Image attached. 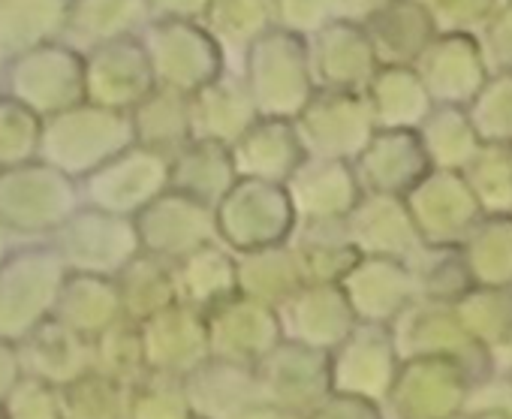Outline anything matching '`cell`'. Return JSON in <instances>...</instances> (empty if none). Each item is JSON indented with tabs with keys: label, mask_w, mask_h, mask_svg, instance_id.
<instances>
[{
	"label": "cell",
	"mask_w": 512,
	"mask_h": 419,
	"mask_svg": "<svg viewBox=\"0 0 512 419\" xmlns=\"http://www.w3.org/2000/svg\"><path fill=\"white\" fill-rule=\"evenodd\" d=\"M241 82L263 118L293 121L317 91L308 61V40L269 28L241 52Z\"/></svg>",
	"instance_id": "1"
},
{
	"label": "cell",
	"mask_w": 512,
	"mask_h": 419,
	"mask_svg": "<svg viewBox=\"0 0 512 419\" xmlns=\"http://www.w3.org/2000/svg\"><path fill=\"white\" fill-rule=\"evenodd\" d=\"M130 145L133 127L127 112L103 109L82 100L73 109L43 118L40 160L82 181Z\"/></svg>",
	"instance_id": "2"
},
{
	"label": "cell",
	"mask_w": 512,
	"mask_h": 419,
	"mask_svg": "<svg viewBox=\"0 0 512 419\" xmlns=\"http://www.w3.org/2000/svg\"><path fill=\"white\" fill-rule=\"evenodd\" d=\"M79 205V181L40 157L0 169V224L7 233L52 236Z\"/></svg>",
	"instance_id": "3"
},
{
	"label": "cell",
	"mask_w": 512,
	"mask_h": 419,
	"mask_svg": "<svg viewBox=\"0 0 512 419\" xmlns=\"http://www.w3.org/2000/svg\"><path fill=\"white\" fill-rule=\"evenodd\" d=\"M217 242L235 254L284 245L296 230V212L284 184L235 178L214 205Z\"/></svg>",
	"instance_id": "4"
},
{
	"label": "cell",
	"mask_w": 512,
	"mask_h": 419,
	"mask_svg": "<svg viewBox=\"0 0 512 419\" xmlns=\"http://www.w3.org/2000/svg\"><path fill=\"white\" fill-rule=\"evenodd\" d=\"M154 85L193 94L226 73V52L193 19H151L139 34Z\"/></svg>",
	"instance_id": "5"
},
{
	"label": "cell",
	"mask_w": 512,
	"mask_h": 419,
	"mask_svg": "<svg viewBox=\"0 0 512 419\" xmlns=\"http://www.w3.org/2000/svg\"><path fill=\"white\" fill-rule=\"evenodd\" d=\"M67 266L52 245L19 248L0 263V341L25 338L52 317Z\"/></svg>",
	"instance_id": "6"
},
{
	"label": "cell",
	"mask_w": 512,
	"mask_h": 419,
	"mask_svg": "<svg viewBox=\"0 0 512 419\" xmlns=\"http://www.w3.org/2000/svg\"><path fill=\"white\" fill-rule=\"evenodd\" d=\"M4 94L40 118L73 109L85 100V55L67 40L46 43L4 64Z\"/></svg>",
	"instance_id": "7"
},
{
	"label": "cell",
	"mask_w": 512,
	"mask_h": 419,
	"mask_svg": "<svg viewBox=\"0 0 512 419\" xmlns=\"http://www.w3.org/2000/svg\"><path fill=\"white\" fill-rule=\"evenodd\" d=\"M52 248L67 272L109 275L115 278L142 248L133 218L100 212L94 205H79L76 212L52 233Z\"/></svg>",
	"instance_id": "8"
},
{
	"label": "cell",
	"mask_w": 512,
	"mask_h": 419,
	"mask_svg": "<svg viewBox=\"0 0 512 419\" xmlns=\"http://www.w3.org/2000/svg\"><path fill=\"white\" fill-rule=\"evenodd\" d=\"M299 142L308 157L353 163L374 136L377 124L362 91L317 88L302 112L293 118Z\"/></svg>",
	"instance_id": "9"
},
{
	"label": "cell",
	"mask_w": 512,
	"mask_h": 419,
	"mask_svg": "<svg viewBox=\"0 0 512 419\" xmlns=\"http://www.w3.org/2000/svg\"><path fill=\"white\" fill-rule=\"evenodd\" d=\"M169 163L172 157L133 142L79 181L82 199L100 212L136 218L169 187Z\"/></svg>",
	"instance_id": "10"
},
{
	"label": "cell",
	"mask_w": 512,
	"mask_h": 419,
	"mask_svg": "<svg viewBox=\"0 0 512 419\" xmlns=\"http://www.w3.org/2000/svg\"><path fill=\"white\" fill-rule=\"evenodd\" d=\"M139 248L160 260L178 263L196 248L217 239L214 230V208L166 187L154 202H148L133 218Z\"/></svg>",
	"instance_id": "11"
},
{
	"label": "cell",
	"mask_w": 512,
	"mask_h": 419,
	"mask_svg": "<svg viewBox=\"0 0 512 419\" xmlns=\"http://www.w3.org/2000/svg\"><path fill=\"white\" fill-rule=\"evenodd\" d=\"M85 55V100L103 109L130 112L151 88L154 73L139 37H121L82 52Z\"/></svg>",
	"instance_id": "12"
},
{
	"label": "cell",
	"mask_w": 512,
	"mask_h": 419,
	"mask_svg": "<svg viewBox=\"0 0 512 419\" xmlns=\"http://www.w3.org/2000/svg\"><path fill=\"white\" fill-rule=\"evenodd\" d=\"M205 326L211 356L241 365H256L281 341V320L275 308L241 293L211 305L205 311Z\"/></svg>",
	"instance_id": "13"
},
{
	"label": "cell",
	"mask_w": 512,
	"mask_h": 419,
	"mask_svg": "<svg viewBox=\"0 0 512 419\" xmlns=\"http://www.w3.org/2000/svg\"><path fill=\"white\" fill-rule=\"evenodd\" d=\"M413 70L434 106H467L488 79V64L473 34H437Z\"/></svg>",
	"instance_id": "14"
},
{
	"label": "cell",
	"mask_w": 512,
	"mask_h": 419,
	"mask_svg": "<svg viewBox=\"0 0 512 419\" xmlns=\"http://www.w3.org/2000/svg\"><path fill=\"white\" fill-rule=\"evenodd\" d=\"M253 371L266 398L275 407H281L290 419L293 413L302 416L317 401H323V392L329 386V365L323 353L299 341H278L253 365Z\"/></svg>",
	"instance_id": "15"
},
{
	"label": "cell",
	"mask_w": 512,
	"mask_h": 419,
	"mask_svg": "<svg viewBox=\"0 0 512 419\" xmlns=\"http://www.w3.org/2000/svg\"><path fill=\"white\" fill-rule=\"evenodd\" d=\"M139 326L145 344V365L151 371L187 377L211 356L205 311L187 302H172Z\"/></svg>",
	"instance_id": "16"
},
{
	"label": "cell",
	"mask_w": 512,
	"mask_h": 419,
	"mask_svg": "<svg viewBox=\"0 0 512 419\" xmlns=\"http://www.w3.org/2000/svg\"><path fill=\"white\" fill-rule=\"evenodd\" d=\"M308 61L317 88L365 91L377 73V55L362 25L329 22L308 37Z\"/></svg>",
	"instance_id": "17"
},
{
	"label": "cell",
	"mask_w": 512,
	"mask_h": 419,
	"mask_svg": "<svg viewBox=\"0 0 512 419\" xmlns=\"http://www.w3.org/2000/svg\"><path fill=\"white\" fill-rule=\"evenodd\" d=\"M428 157L416 130H374L368 145L353 160L362 193L404 196L428 175Z\"/></svg>",
	"instance_id": "18"
},
{
	"label": "cell",
	"mask_w": 512,
	"mask_h": 419,
	"mask_svg": "<svg viewBox=\"0 0 512 419\" xmlns=\"http://www.w3.org/2000/svg\"><path fill=\"white\" fill-rule=\"evenodd\" d=\"M284 190L296 212V224L347 218L356 199L362 196L353 163L326 157H305L284 181Z\"/></svg>",
	"instance_id": "19"
},
{
	"label": "cell",
	"mask_w": 512,
	"mask_h": 419,
	"mask_svg": "<svg viewBox=\"0 0 512 419\" xmlns=\"http://www.w3.org/2000/svg\"><path fill=\"white\" fill-rule=\"evenodd\" d=\"M347 233L362 257H389L401 260L419 242L413 218L404 196L389 193H362L350 215L344 218Z\"/></svg>",
	"instance_id": "20"
},
{
	"label": "cell",
	"mask_w": 512,
	"mask_h": 419,
	"mask_svg": "<svg viewBox=\"0 0 512 419\" xmlns=\"http://www.w3.org/2000/svg\"><path fill=\"white\" fill-rule=\"evenodd\" d=\"M229 154L238 178H256L272 184H284L293 169L308 157L293 121L263 115L229 145Z\"/></svg>",
	"instance_id": "21"
},
{
	"label": "cell",
	"mask_w": 512,
	"mask_h": 419,
	"mask_svg": "<svg viewBox=\"0 0 512 419\" xmlns=\"http://www.w3.org/2000/svg\"><path fill=\"white\" fill-rule=\"evenodd\" d=\"M281 332L287 329L293 341L308 344V347H326L338 341L353 320V308L341 290V284H302L284 305Z\"/></svg>",
	"instance_id": "22"
},
{
	"label": "cell",
	"mask_w": 512,
	"mask_h": 419,
	"mask_svg": "<svg viewBox=\"0 0 512 419\" xmlns=\"http://www.w3.org/2000/svg\"><path fill=\"white\" fill-rule=\"evenodd\" d=\"M190 100V136L220 145H232L256 118V112L241 76H217L199 91L187 94Z\"/></svg>",
	"instance_id": "23"
},
{
	"label": "cell",
	"mask_w": 512,
	"mask_h": 419,
	"mask_svg": "<svg viewBox=\"0 0 512 419\" xmlns=\"http://www.w3.org/2000/svg\"><path fill=\"white\" fill-rule=\"evenodd\" d=\"M25 350L19 353V365L52 386H64L67 380L94 368V347L88 335L70 329L58 317H46L25 338Z\"/></svg>",
	"instance_id": "24"
},
{
	"label": "cell",
	"mask_w": 512,
	"mask_h": 419,
	"mask_svg": "<svg viewBox=\"0 0 512 419\" xmlns=\"http://www.w3.org/2000/svg\"><path fill=\"white\" fill-rule=\"evenodd\" d=\"M362 28L380 67H413L425 46L437 37L428 7L413 4V0H389Z\"/></svg>",
	"instance_id": "25"
},
{
	"label": "cell",
	"mask_w": 512,
	"mask_h": 419,
	"mask_svg": "<svg viewBox=\"0 0 512 419\" xmlns=\"http://www.w3.org/2000/svg\"><path fill=\"white\" fill-rule=\"evenodd\" d=\"M290 251L308 284H341V278L362 257L353 245L344 218L338 221H299L290 236Z\"/></svg>",
	"instance_id": "26"
},
{
	"label": "cell",
	"mask_w": 512,
	"mask_h": 419,
	"mask_svg": "<svg viewBox=\"0 0 512 419\" xmlns=\"http://www.w3.org/2000/svg\"><path fill=\"white\" fill-rule=\"evenodd\" d=\"M70 0H0V64L64 40Z\"/></svg>",
	"instance_id": "27"
},
{
	"label": "cell",
	"mask_w": 512,
	"mask_h": 419,
	"mask_svg": "<svg viewBox=\"0 0 512 419\" xmlns=\"http://www.w3.org/2000/svg\"><path fill=\"white\" fill-rule=\"evenodd\" d=\"M362 94L377 130H419L434 109L413 67H377Z\"/></svg>",
	"instance_id": "28"
},
{
	"label": "cell",
	"mask_w": 512,
	"mask_h": 419,
	"mask_svg": "<svg viewBox=\"0 0 512 419\" xmlns=\"http://www.w3.org/2000/svg\"><path fill=\"white\" fill-rule=\"evenodd\" d=\"M148 22V0H70L64 40L85 52L121 37H139Z\"/></svg>",
	"instance_id": "29"
},
{
	"label": "cell",
	"mask_w": 512,
	"mask_h": 419,
	"mask_svg": "<svg viewBox=\"0 0 512 419\" xmlns=\"http://www.w3.org/2000/svg\"><path fill=\"white\" fill-rule=\"evenodd\" d=\"M235 178L238 172L229 145L208 139H190L184 148L172 154L169 163V187L184 196H193L208 208L220 202V196L235 184Z\"/></svg>",
	"instance_id": "30"
},
{
	"label": "cell",
	"mask_w": 512,
	"mask_h": 419,
	"mask_svg": "<svg viewBox=\"0 0 512 419\" xmlns=\"http://www.w3.org/2000/svg\"><path fill=\"white\" fill-rule=\"evenodd\" d=\"M52 317H58L70 329L94 338L97 332H103L106 326H112L115 320L124 317L115 278L88 275V272H67L64 284L58 290Z\"/></svg>",
	"instance_id": "31"
},
{
	"label": "cell",
	"mask_w": 512,
	"mask_h": 419,
	"mask_svg": "<svg viewBox=\"0 0 512 419\" xmlns=\"http://www.w3.org/2000/svg\"><path fill=\"white\" fill-rule=\"evenodd\" d=\"M133 142L172 157L190 136V100L181 91L154 85L130 112Z\"/></svg>",
	"instance_id": "32"
},
{
	"label": "cell",
	"mask_w": 512,
	"mask_h": 419,
	"mask_svg": "<svg viewBox=\"0 0 512 419\" xmlns=\"http://www.w3.org/2000/svg\"><path fill=\"white\" fill-rule=\"evenodd\" d=\"M172 266H175L178 302H187L199 311H208L211 305L238 293L235 254L226 245H220L217 239L196 248L193 254L181 257Z\"/></svg>",
	"instance_id": "33"
},
{
	"label": "cell",
	"mask_w": 512,
	"mask_h": 419,
	"mask_svg": "<svg viewBox=\"0 0 512 419\" xmlns=\"http://www.w3.org/2000/svg\"><path fill=\"white\" fill-rule=\"evenodd\" d=\"M235 278H238L241 296L272 305V308L284 305L305 284L299 263L287 242L235 254Z\"/></svg>",
	"instance_id": "34"
},
{
	"label": "cell",
	"mask_w": 512,
	"mask_h": 419,
	"mask_svg": "<svg viewBox=\"0 0 512 419\" xmlns=\"http://www.w3.org/2000/svg\"><path fill=\"white\" fill-rule=\"evenodd\" d=\"M115 284H118V296H121V311L133 323H145L157 311L178 302L175 266L169 260L145 254V251H139L115 275Z\"/></svg>",
	"instance_id": "35"
},
{
	"label": "cell",
	"mask_w": 512,
	"mask_h": 419,
	"mask_svg": "<svg viewBox=\"0 0 512 419\" xmlns=\"http://www.w3.org/2000/svg\"><path fill=\"white\" fill-rule=\"evenodd\" d=\"M431 169L458 172L482 145L464 106H434L416 130Z\"/></svg>",
	"instance_id": "36"
},
{
	"label": "cell",
	"mask_w": 512,
	"mask_h": 419,
	"mask_svg": "<svg viewBox=\"0 0 512 419\" xmlns=\"http://www.w3.org/2000/svg\"><path fill=\"white\" fill-rule=\"evenodd\" d=\"M61 419H127L130 386L88 368L85 374L58 386Z\"/></svg>",
	"instance_id": "37"
},
{
	"label": "cell",
	"mask_w": 512,
	"mask_h": 419,
	"mask_svg": "<svg viewBox=\"0 0 512 419\" xmlns=\"http://www.w3.org/2000/svg\"><path fill=\"white\" fill-rule=\"evenodd\" d=\"M199 22L223 52L241 55L272 28L269 0H208Z\"/></svg>",
	"instance_id": "38"
},
{
	"label": "cell",
	"mask_w": 512,
	"mask_h": 419,
	"mask_svg": "<svg viewBox=\"0 0 512 419\" xmlns=\"http://www.w3.org/2000/svg\"><path fill=\"white\" fill-rule=\"evenodd\" d=\"M193 407L187 398L184 377L151 371L130 383L127 419H190Z\"/></svg>",
	"instance_id": "39"
},
{
	"label": "cell",
	"mask_w": 512,
	"mask_h": 419,
	"mask_svg": "<svg viewBox=\"0 0 512 419\" xmlns=\"http://www.w3.org/2000/svg\"><path fill=\"white\" fill-rule=\"evenodd\" d=\"M479 142H512V73H488L485 85L464 106Z\"/></svg>",
	"instance_id": "40"
},
{
	"label": "cell",
	"mask_w": 512,
	"mask_h": 419,
	"mask_svg": "<svg viewBox=\"0 0 512 419\" xmlns=\"http://www.w3.org/2000/svg\"><path fill=\"white\" fill-rule=\"evenodd\" d=\"M43 118L13 97H0V169L40 157Z\"/></svg>",
	"instance_id": "41"
},
{
	"label": "cell",
	"mask_w": 512,
	"mask_h": 419,
	"mask_svg": "<svg viewBox=\"0 0 512 419\" xmlns=\"http://www.w3.org/2000/svg\"><path fill=\"white\" fill-rule=\"evenodd\" d=\"M0 401L7 419H61L58 386L40 377H19Z\"/></svg>",
	"instance_id": "42"
},
{
	"label": "cell",
	"mask_w": 512,
	"mask_h": 419,
	"mask_svg": "<svg viewBox=\"0 0 512 419\" xmlns=\"http://www.w3.org/2000/svg\"><path fill=\"white\" fill-rule=\"evenodd\" d=\"M497 10V0H431L428 13L437 34H473Z\"/></svg>",
	"instance_id": "43"
},
{
	"label": "cell",
	"mask_w": 512,
	"mask_h": 419,
	"mask_svg": "<svg viewBox=\"0 0 512 419\" xmlns=\"http://www.w3.org/2000/svg\"><path fill=\"white\" fill-rule=\"evenodd\" d=\"M269 16H272V28L308 40L311 34H317L323 25L332 22V7L329 0H269Z\"/></svg>",
	"instance_id": "44"
},
{
	"label": "cell",
	"mask_w": 512,
	"mask_h": 419,
	"mask_svg": "<svg viewBox=\"0 0 512 419\" xmlns=\"http://www.w3.org/2000/svg\"><path fill=\"white\" fill-rule=\"evenodd\" d=\"M482 58L488 67L512 73V0L494 10V16L482 25Z\"/></svg>",
	"instance_id": "45"
},
{
	"label": "cell",
	"mask_w": 512,
	"mask_h": 419,
	"mask_svg": "<svg viewBox=\"0 0 512 419\" xmlns=\"http://www.w3.org/2000/svg\"><path fill=\"white\" fill-rule=\"evenodd\" d=\"M386 4H389V0H329L332 22H350V25H365Z\"/></svg>",
	"instance_id": "46"
},
{
	"label": "cell",
	"mask_w": 512,
	"mask_h": 419,
	"mask_svg": "<svg viewBox=\"0 0 512 419\" xmlns=\"http://www.w3.org/2000/svg\"><path fill=\"white\" fill-rule=\"evenodd\" d=\"M208 0H148L151 19H193L199 22Z\"/></svg>",
	"instance_id": "47"
},
{
	"label": "cell",
	"mask_w": 512,
	"mask_h": 419,
	"mask_svg": "<svg viewBox=\"0 0 512 419\" xmlns=\"http://www.w3.org/2000/svg\"><path fill=\"white\" fill-rule=\"evenodd\" d=\"M19 353L10 347V341H0V398L7 395V389L19 380Z\"/></svg>",
	"instance_id": "48"
},
{
	"label": "cell",
	"mask_w": 512,
	"mask_h": 419,
	"mask_svg": "<svg viewBox=\"0 0 512 419\" xmlns=\"http://www.w3.org/2000/svg\"><path fill=\"white\" fill-rule=\"evenodd\" d=\"M7 239H10V233L4 224H0V263H4V257H7Z\"/></svg>",
	"instance_id": "49"
},
{
	"label": "cell",
	"mask_w": 512,
	"mask_h": 419,
	"mask_svg": "<svg viewBox=\"0 0 512 419\" xmlns=\"http://www.w3.org/2000/svg\"><path fill=\"white\" fill-rule=\"evenodd\" d=\"M0 97H4V64H0Z\"/></svg>",
	"instance_id": "50"
},
{
	"label": "cell",
	"mask_w": 512,
	"mask_h": 419,
	"mask_svg": "<svg viewBox=\"0 0 512 419\" xmlns=\"http://www.w3.org/2000/svg\"><path fill=\"white\" fill-rule=\"evenodd\" d=\"M0 419H7V410H4V401H0Z\"/></svg>",
	"instance_id": "51"
},
{
	"label": "cell",
	"mask_w": 512,
	"mask_h": 419,
	"mask_svg": "<svg viewBox=\"0 0 512 419\" xmlns=\"http://www.w3.org/2000/svg\"><path fill=\"white\" fill-rule=\"evenodd\" d=\"M413 4H422V7H428V4H431V0H413Z\"/></svg>",
	"instance_id": "52"
},
{
	"label": "cell",
	"mask_w": 512,
	"mask_h": 419,
	"mask_svg": "<svg viewBox=\"0 0 512 419\" xmlns=\"http://www.w3.org/2000/svg\"><path fill=\"white\" fill-rule=\"evenodd\" d=\"M190 419H202V416H196V413H193V416H190Z\"/></svg>",
	"instance_id": "53"
}]
</instances>
